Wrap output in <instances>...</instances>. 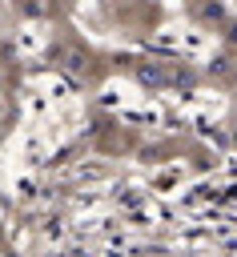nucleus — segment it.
I'll list each match as a JSON object with an SVG mask.
<instances>
[{
	"mask_svg": "<svg viewBox=\"0 0 237 257\" xmlns=\"http://www.w3.org/2000/svg\"><path fill=\"white\" fill-rule=\"evenodd\" d=\"M137 80H141V84H165V72H161L157 64H141V68H137Z\"/></svg>",
	"mask_w": 237,
	"mask_h": 257,
	"instance_id": "nucleus-1",
	"label": "nucleus"
},
{
	"mask_svg": "<svg viewBox=\"0 0 237 257\" xmlns=\"http://www.w3.org/2000/svg\"><path fill=\"white\" fill-rule=\"evenodd\" d=\"M233 141H237V133H233Z\"/></svg>",
	"mask_w": 237,
	"mask_h": 257,
	"instance_id": "nucleus-2",
	"label": "nucleus"
}]
</instances>
